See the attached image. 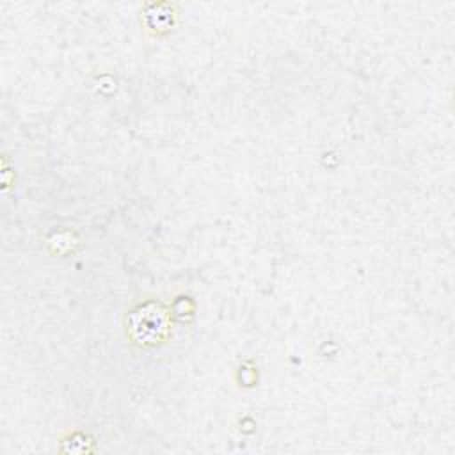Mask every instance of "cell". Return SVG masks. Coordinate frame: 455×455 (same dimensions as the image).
Instances as JSON below:
<instances>
[{
    "label": "cell",
    "instance_id": "obj_1",
    "mask_svg": "<svg viewBox=\"0 0 455 455\" xmlns=\"http://www.w3.org/2000/svg\"><path fill=\"white\" fill-rule=\"evenodd\" d=\"M169 331L165 309L156 302H146L130 313L128 334L140 345H155Z\"/></svg>",
    "mask_w": 455,
    "mask_h": 455
}]
</instances>
